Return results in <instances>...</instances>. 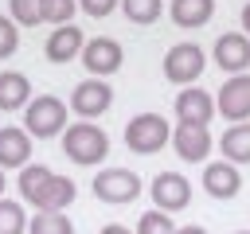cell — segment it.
<instances>
[{
    "mask_svg": "<svg viewBox=\"0 0 250 234\" xmlns=\"http://www.w3.org/2000/svg\"><path fill=\"white\" fill-rule=\"evenodd\" d=\"M66 113H70V109H66L62 98L39 94V98H31L27 109H23V133H27V136H39V140L59 136V133L66 129Z\"/></svg>",
    "mask_w": 250,
    "mask_h": 234,
    "instance_id": "6da1fadb",
    "label": "cell"
},
{
    "mask_svg": "<svg viewBox=\"0 0 250 234\" xmlns=\"http://www.w3.org/2000/svg\"><path fill=\"white\" fill-rule=\"evenodd\" d=\"M62 152L74 160V164H102L109 156V136L90 125V121H78V125H66L62 129Z\"/></svg>",
    "mask_w": 250,
    "mask_h": 234,
    "instance_id": "7a4b0ae2",
    "label": "cell"
},
{
    "mask_svg": "<svg viewBox=\"0 0 250 234\" xmlns=\"http://www.w3.org/2000/svg\"><path fill=\"white\" fill-rule=\"evenodd\" d=\"M168 140H172V129H168V121H164L160 113H137V117L125 125V144H129V152H137V156H152V152H160Z\"/></svg>",
    "mask_w": 250,
    "mask_h": 234,
    "instance_id": "3957f363",
    "label": "cell"
},
{
    "mask_svg": "<svg viewBox=\"0 0 250 234\" xmlns=\"http://www.w3.org/2000/svg\"><path fill=\"white\" fill-rule=\"evenodd\" d=\"M203 66H207V55H203L199 43H176L164 55V78L176 82V86H191L203 74Z\"/></svg>",
    "mask_w": 250,
    "mask_h": 234,
    "instance_id": "277c9868",
    "label": "cell"
},
{
    "mask_svg": "<svg viewBox=\"0 0 250 234\" xmlns=\"http://www.w3.org/2000/svg\"><path fill=\"white\" fill-rule=\"evenodd\" d=\"M94 195L102 203H133L141 195V176L129 168H102L94 176Z\"/></svg>",
    "mask_w": 250,
    "mask_h": 234,
    "instance_id": "5b68a950",
    "label": "cell"
},
{
    "mask_svg": "<svg viewBox=\"0 0 250 234\" xmlns=\"http://www.w3.org/2000/svg\"><path fill=\"white\" fill-rule=\"evenodd\" d=\"M121 62H125V51H121L117 39H109V35L86 39V47H82V66L90 70V78H105V74L121 70Z\"/></svg>",
    "mask_w": 250,
    "mask_h": 234,
    "instance_id": "8992f818",
    "label": "cell"
},
{
    "mask_svg": "<svg viewBox=\"0 0 250 234\" xmlns=\"http://www.w3.org/2000/svg\"><path fill=\"white\" fill-rule=\"evenodd\" d=\"M109 105H113V90L105 86V78H86V82H78L70 90V105L66 109H74L82 121H90V117H102Z\"/></svg>",
    "mask_w": 250,
    "mask_h": 234,
    "instance_id": "52a82bcc",
    "label": "cell"
},
{
    "mask_svg": "<svg viewBox=\"0 0 250 234\" xmlns=\"http://www.w3.org/2000/svg\"><path fill=\"white\" fill-rule=\"evenodd\" d=\"M148 191H152L156 211H164V214L184 211V207L191 203V183H188V176H180V172H156Z\"/></svg>",
    "mask_w": 250,
    "mask_h": 234,
    "instance_id": "ba28073f",
    "label": "cell"
},
{
    "mask_svg": "<svg viewBox=\"0 0 250 234\" xmlns=\"http://www.w3.org/2000/svg\"><path fill=\"white\" fill-rule=\"evenodd\" d=\"M215 109L227 121H250V74H230L215 98Z\"/></svg>",
    "mask_w": 250,
    "mask_h": 234,
    "instance_id": "9c48e42d",
    "label": "cell"
},
{
    "mask_svg": "<svg viewBox=\"0 0 250 234\" xmlns=\"http://www.w3.org/2000/svg\"><path fill=\"white\" fill-rule=\"evenodd\" d=\"M211 117H215V98L207 94V90H199V86H184L180 94H176V121L180 125H211Z\"/></svg>",
    "mask_w": 250,
    "mask_h": 234,
    "instance_id": "30bf717a",
    "label": "cell"
},
{
    "mask_svg": "<svg viewBox=\"0 0 250 234\" xmlns=\"http://www.w3.org/2000/svg\"><path fill=\"white\" fill-rule=\"evenodd\" d=\"M211 55H215V62L227 74H246V66H250V39L242 31H227V35L215 39Z\"/></svg>",
    "mask_w": 250,
    "mask_h": 234,
    "instance_id": "8fae6325",
    "label": "cell"
},
{
    "mask_svg": "<svg viewBox=\"0 0 250 234\" xmlns=\"http://www.w3.org/2000/svg\"><path fill=\"white\" fill-rule=\"evenodd\" d=\"M172 148H176L180 160L199 164V160L211 156V129H203V125H176V133H172Z\"/></svg>",
    "mask_w": 250,
    "mask_h": 234,
    "instance_id": "7c38bea8",
    "label": "cell"
},
{
    "mask_svg": "<svg viewBox=\"0 0 250 234\" xmlns=\"http://www.w3.org/2000/svg\"><path fill=\"white\" fill-rule=\"evenodd\" d=\"M27 203H31L35 211H43V214H62V211L74 203V183H70L66 176H51Z\"/></svg>",
    "mask_w": 250,
    "mask_h": 234,
    "instance_id": "4fadbf2b",
    "label": "cell"
},
{
    "mask_svg": "<svg viewBox=\"0 0 250 234\" xmlns=\"http://www.w3.org/2000/svg\"><path fill=\"white\" fill-rule=\"evenodd\" d=\"M82 47H86V35H82L74 23H62V27H55V31L47 35L43 55H47V62H70L74 55H82Z\"/></svg>",
    "mask_w": 250,
    "mask_h": 234,
    "instance_id": "5bb4252c",
    "label": "cell"
},
{
    "mask_svg": "<svg viewBox=\"0 0 250 234\" xmlns=\"http://www.w3.org/2000/svg\"><path fill=\"white\" fill-rule=\"evenodd\" d=\"M31 164V136L20 125L0 129V172L4 168H27Z\"/></svg>",
    "mask_w": 250,
    "mask_h": 234,
    "instance_id": "9a60e30c",
    "label": "cell"
},
{
    "mask_svg": "<svg viewBox=\"0 0 250 234\" xmlns=\"http://www.w3.org/2000/svg\"><path fill=\"white\" fill-rule=\"evenodd\" d=\"M203 187H207V195H211V199H234V195H238V187H242V176H238V168H234V164L215 160V164H207V168H203Z\"/></svg>",
    "mask_w": 250,
    "mask_h": 234,
    "instance_id": "2e32d148",
    "label": "cell"
},
{
    "mask_svg": "<svg viewBox=\"0 0 250 234\" xmlns=\"http://www.w3.org/2000/svg\"><path fill=\"white\" fill-rule=\"evenodd\" d=\"M27 101H31V78L23 70H0V109L16 113L27 109Z\"/></svg>",
    "mask_w": 250,
    "mask_h": 234,
    "instance_id": "e0dca14e",
    "label": "cell"
},
{
    "mask_svg": "<svg viewBox=\"0 0 250 234\" xmlns=\"http://www.w3.org/2000/svg\"><path fill=\"white\" fill-rule=\"evenodd\" d=\"M168 16L176 27H203L215 16V0H172Z\"/></svg>",
    "mask_w": 250,
    "mask_h": 234,
    "instance_id": "ac0fdd59",
    "label": "cell"
},
{
    "mask_svg": "<svg viewBox=\"0 0 250 234\" xmlns=\"http://www.w3.org/2000/svg\"><path fill=\"white\" fill-rule=\"evenodd\" d=\"M219 148H223V156H227V164H250V125L246 121H238V125H230L223 136H219Z\"/></svg>",
    "mask_w": 250,
    "mask_h": 234,
    "instance_id": "d6986e66",
    "label": "cell"
},
{
    "mask_svg": "<svg viewBox=\"0 0 250 234\" xmlns=\"http://www.w3.org/2000/svg\"><path fill=\"white\" fill-rule=\"evenodd\" d=\"M8 20L16 27H39L43 23V0H8Z\"/></svg>",
    "mask_w": 250,
    "mask_h": 234,
    "instance_id": "ffe728a7",
    "label": "cell"
},
{
    "mask_svg": "<svg viewBox=\"0 0 250 234\" xmlns=\"http://www.w3.org/2000/svg\"><path fill=\"white\" fill-rule=\"evenodd\" d=\"M51 176H55V172H51L47 164H27V168H20V179H16V187H20V199L27 203V199H31V195H35V191H39V187L51 179Z\"/></svg>",
    "mask_w": 250,
    "mask_h": 234,
    "instance_id": "44dd1931",
    "label": "cell"
},
{
    "mask_svg": "<svg viewBox=\"0 0 250 234\" xmlns=\"http://www.w3.org/2000/svg\"><path fill=\"white\" fill-rule=\"evenodd\" d=\"M129 23H156L164 12V0H121Z\"/></svg>",
    "mask_w": 250,
    "mask_h": 234,
    "instance_id": "7402d4cb",
    "label": "cell"
},
{
    "mask_svg": "<svg viewBox=\"0 0 250 234\" xmlns=\"http://www.w3.org/2000/svg\"><path fill=\"white\" fill-rule=\"evenodd\" d=\"M27 234H74V222L66 214H43V211H35V218H27Z\"/></svg>",
    "mask_w": 250,
    "mask_h": 234,
    "instance_id": "603a6c76",
    "label": "cell"
},
{
    "mask_svg": "<svg viewBox=\"0 0 250 234\" xmlns=\"http://www.w3.org/2000/svg\"><path fill=\"white\" fill-rule=\"evenodd\" d=\"M27 230V214L16 199H0V234H23Z\"/></svg>",
    "mask_w": 250,
    "mask_h": 234,
    "instance_id": "cb8c5ba5",
    "label": "cell"
},
{
    "mask_svg": "<svg viewBox=\"0 0 250 234\" xmlns=\"http://www.w3.org/2000/svg\"><path fill=\"white\" fill-rule=\"evenodd\" d=\"M74 8L78 0H43V23H55V27L74 23Z\"/></svg>",
    "mask_w": 250,
    "mask_h": 234,
    "instance_id": "d4e9b609",
    "label": "cell"
},
{
    "mask_svg": "<svg viewBox=\"0 0 250 234\" xmlns=\"http://www.w3.org/2000/svg\"><path fill=\"white\" fill-rule=\"evenodd\" d=\"M137 234H176V222L164 214V211H145L141 218H137Z\"/></svg>",
    "mask_w": 250,
    "mask_h": 234,
    "instance_id": "484cf974",
    "label": "cell"
},
{
    "mask_svg": "<svg viewBox=\"0 0 250 234\" xmlns=\"http://www.w3.org/2000/svg\"><path fill=\"white\" fill-rule=\"evenodd\" d=\"M16 47H20V27L8 16H0V58H12Z\"/></svg>",
    "mask_w": 250,
    "mask_h": 234,
    "instance_id": "4316f807",
    "label": "cell"
},
{
    "mask_svg": "<svg viewBox=\"0 0 250 234\" xmlns=\"http://www.w3.org/2000/svg\"><path fill=\"white\" fill-rule=\"evenodd\" d=\"M117 4H121V0H78V8H82L86 16H94V20H105Z\"/></svg>",
    "mask_w": 250,
    "mask_h": 234,
    "instance_id": "83f0119b",
    "label": "cell"
},
{
    "mask_svg": "<svg viewBox=\"0 0 250 234\" xmlns=\"http://www.w3.org/2000/svg\"><path fill=\"white\" fill-rule=\"evenodd\" d=\"M102 234H133V230L121 226V222H109V226H102Z\"/></svg>",
    "mask_w": 250,
    "mask_h": 234,
    "instance_id": "f1b7e54d",
    "label": "cell"
},
{
    "mask_svg": "<svg viewBox=\"0 0 250 234\" xmlns=\"http://www.w3.org/2000/svg\"><path fill=\"white\" fill-rule=\"evenodd\" d=\"M242 35L250 39V0H246V8H242Z\"/></svg>",
    "mask_w": 250,
    "mask_h": 234,
    "instance_id": "f546056e",
    "label": "cell"
},
{
    "mask_svg": "<svg viewBox=\"0 0 250 234\" xmlns=\"http://www.w3.org/2000/svg\"><path fill=\"white\" fill-rule=\"evenodd\" d=\"M176 234H207L203 226H176Z\"/></svg>",
    "mask_w": 250,
    "mask_h": 234,
    "instance_id": "4dcf8cb0",
    "label": "cell"
},
{
    "mask_svg": "<svg viewBox=\"0 0 250 234\" xmlns=\"http://www.w3.org/2000/svg\"><path fill=\"white\" fill-rule=\"evenodd\" d=\"M4 187H8V179H4V172H0V199H4Z\"/></svg>",
    "mask_w": 250,
    "mask_h": 234,
    "instance_id": "1f68e13d",
    "label": "cell"
},
{
    "mask_svg": "<svg viewBox=\"0 0 250 234\" xmlns=\"http://www.w3.org/2000/svg\"><path fill=\"white\" fill-rule=\"evenodd\" d=\"M234 234H250V230H234Z\"/></svg>",
    "mask_w": 250,
    "mask_h": 234,
    "instance_id": "d6a6232c",
    "label": "cell"
}]
</instances>
